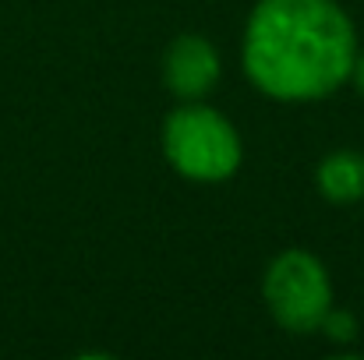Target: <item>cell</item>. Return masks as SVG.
<instances>
[{"label": "cell", "instance_id": "obj_5", "mask_svg": "<svg viewBox=\"0 0 364 360\" xmlns=\"http://www.w3.org/2000/svg\"><path fill=\"white\" fill-rule=\"evenodd\" d=\"M315 184H318L322 198L333 202V205L361 202L364 198V156L361 152H350V148L329 152V156L318 163Z\"/></svg>", "mask_w": 364, "mask_h": 360}, {"label": "cell", "instance_id": "obj_2", "mask_svg": "<svg viewBox=\"0 0 364 360\" xmlns=\"http://www.w3.org/2000/svg\"><path fill=\"white\" fill-rule=\"evenodd\" d=\"M163 156L181 177L216 184L237 173L244 148L237 127L223 114L202 103H184L163 124Z\"/></svg>", "mask_w": 364, "mask_h": 360}, {"label": "cell", "instance_id": "obj_1", "mask_svg": "<svg viewBox=\"0 0 364 360\" xmlns=\"http://www.w3.org/2000/svg\"><path fill=\"white\" fill-rule=\"evenodd\" d=\"M358 32L336 0H258L244 28L251 85L279 103L326 99L350 82Z\"/></svg>", "mask_w": 364, "mask_h": 360}, {"label": "cell", "instance_id": "obj_4", "mask_svg": "<svg viewBox=\"0 0 364 360\" xmlns=\"http://www.w3.org/2000/svg\"><path fill=\"white\" fill-rule=\"evenodd\" d=\"M163 82L184 103L205 99L220 82L216 46L202 36H177L166 50V60H163Z\"/></svg>", "mask_w": 364, "mask_h": 360}, {"label": "cell", "instance_id": "obj_7", "mask_svg": "<svg viewBox=\"0 0 364 360\" xmlns=\"http://www.w3.org/2000/svg\"><path fill=\"white\" fill-rule=\"evenodd\" d=\"M350 82H354V89L364 96V50H358V57H354V71H350Z\"/></svg>", "mask_w": 364, "mask_h": 360}, {"label": "cell", "instance_id": "obj_3", "mask_svg": "<svg viewBox=\"0 0 364 360\" xmlns=\"http://www.w3.org/2000/svg\"><path fill=\"white\" fill-rule=\"evenodd\" d=\"M262 297L269 315L290 336L318 332L329 307H333V283L326 265L301 247L276 254L262 279Z\"/></svg>", "mask_w": 364, "mask_h": 360}, {"label": "cell", "instance_id": "obj_6", "mask_svg": "<svg viewBox=\"0 0 364 360\" xmlns=\"http://www.w3.org/2000/svg\"><path fill=\"white\" fill-rule=\"evenodd\" d=\"M318 332H326L333 343H354L358 325H354V315H350V311L329 307V315H326V322H322V329H318Z\"/></svg>", "mask_w": 364, "mask_h": 360}]
</instances>
